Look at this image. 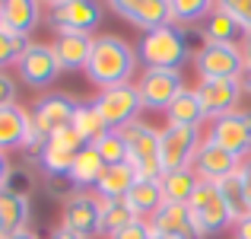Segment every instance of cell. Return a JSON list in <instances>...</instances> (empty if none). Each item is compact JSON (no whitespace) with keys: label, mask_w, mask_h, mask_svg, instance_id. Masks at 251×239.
I'll use <instances>...</instances> for the list:
<instances>
[{"label":"cell","mask_w":251,"mask_h":239,"mask_svg":"<svg viewBox=\"0 0 251 239\" xmlns=\"http://www.w3.org/2000/svg\"><path fill=\"white\" fill-rule=\"evenodd\" d=\"M207 45L201 29H181V26H162V29L143 32V38L137 42V61L143 67L156 70H181L188 61H194V55Z\"/></svg>","instance_id":"obj_1"},{"label":"cell","mask_w":251,"mask_h":239,"mask_svg":"<svg viewBox=\"0 0 251 239\" xmlns=\"http://www.w3.org/2000/svg\"><path fill=\"white\" fill-rule=\"evenodd\" d=\"M137 74V48L127 45L121 35H96L92 45L89 64H86V77L99 86H121V83H134Z\"/></svg>","instance_id":"obj_2"},{"label":"cell","mask_w":251,"mask_h":239,"mask_svg":"<svg viewBox=\"0 0 251 239\" xmlns=\"http://www.w3.org/2000/svg\"><path fill=\"white\" fill-rule=\"evenodd\" d=\"M124 147H127V163L134 166L137 179H162L159 163V128L147 124L143 118L118 128Z\"/></svg>","instance_id":"obj_3"},{"label":"cell","mask_w":251,"mask_h":239,"mask_svg":"<svg viewBox=\"0 0 251 239\" xmlns=\"http://www.w3.org/2000/svg\"><path fill=\"white\" fill-rule=\"evenodd\" d=\"M201 144H203L201 128H175V124H166V128L159 131V163H162V172L191 169Z\"/></svg>","instance_id":"obj_4"},{"label":"cell","mask_w":251,"mask_h":239,"mask_svg":"<svg viewBox=\"0 0 251 239\" xmlns=\"http://www.w3.org/2000/svg\"><path fill=\"white\" fill-rule=\"evenodd\" d=\"M96 109L102 112L105 124L111 131L124 128V124L137 121L143 112V102H140V92H137L134 83H121V86H108V90H99V96L92 99Z\"/></svg>","instance_id":"obj_5"},{"label":"cell","mask_w":251,"mask_h":239,"mask_svg":"<svg viewBox=\"0 0 251 239\" xmlns=\"http://www.w3.org/2000/svg\"><path fill=\"white\" fill-rule=\"evenodd\" d=\"M83 147L86 144L80 141V134H76L74 128H64V131H57V134H51L48 141H45V147L38 150V156H35L38 169H42V179H64Z\"/></svg>","instance_id":"obj_6"},{"label":"cell","mask_w":251,"mask_h":239,"mask_svg":"<svg viewBox=\"0 0 251 239\" xmlns=\"http://www.w3.org/2000/svg\"><path fill=\"white\" fill-rule=\"evenodd\" d=\"M137 92H140L143 109L150 112H166L172 102L178 99V92L184 90L181 70H156V67H143V74L134 80Z\"/></svg>","instance_id":"obj_7"},{"label":"cell","mask_w":251,"mask_h":239,"mask_svg":"<svg viewBox=\"0 0 251 239\" xmlns=\"http://www.w3.org/2000/svg\"><path fill=\"white\" fill-rule=\"evenodd\" d=\"M61 227L83 239L102 233V201L96 198V191H74L61 204Z\"/></svg>","instance_id":"obj_8"},{"label":"cell","mask_w":251,"mask_h":239,"mask_svg":"<svg viewBox=\"0 0 251 239\" xmlns=\"http://www.w3.org/2000/svg\"><path fill=\"white\" fill-rule=\"evenodd\" d=\"M188 208H191V214H194V220H197V227H201L203 236H216V233L232 227V217H229V208H226V201H223L216 182L197 185V191L188 201Z\"/></svg>","instance_id":"obj_9"},{"label":"cell","mask_w":251,"mask_h":239,"mask_svg":"<svg viewBox=\"0 0 251 239\" xmlns=\"http://www.w3.org/2000/svg\"><path fill=\"white\" fill-rule=\"evenodd\" d=\"M207 137L213 144H220L223 150H229L235 159H248L251 156V112L235 109L229 115L210 121Z\"/></svg>","instance_id":"obj_10"},{"label":"cell","mask_w":251,"mask_h":239,"mask_svg":"<svg viewBox=\"0 0 251 239\" xmlns=\"http://www.w3.org/2000/svg\"><path fill=\"white\" fill-rule=\"evenodd\" d=\"M16 74L25 86L45 90V86H51L64 70H61V64H57V55H54V48H51V42H29V48L23 51V58H19V64H16Z\"/></svg>","instance_id":"obj_11"},{"label":"cell","mask_w":251,"mask_h":239,"mask_svg":"<svg viewBox=\"0 0 251 239\" xmlns=\"http://www.w3.org/2000/svg\"><path fill=\"white\" fill-rule=\"evenodd\" d=\"M194 70L201 80H226L245 74V58L239 45H203L194 55Z\"/></svg>","instance_id":"obj_12"},{"label":"cell","mask_w":251,"mask_h":239,"mask_svg":"<svg viewBox=\"0 0 251 239\" xmlns=\"http://www.w3.org/2000/svg\"><path fill=\"white\" fill-rule=\"evenodd\" d=\"M48 23L54 32H96L102 23V6L96 0H57L48 10Z\"/></svg>","instance_id":"obj_13"},{"label":"cell","mask_w":251,"mask_h":239,"mask_svg":"<svg viewBox=\"0 0 251 239\" xmlns=\"http://www.w3.org/2000/svg\"><path fill=\"white\" fill-rule=\"evenodd\" d=\"M197 99L203 105V115L210 121L229 115V112L239 109V99H242V77H226V80H197L194 86Z\"/></svg>","instance_id":"obj_14"},{"label":"cell","mask_w":251,"mask_h":239,"mask_svg":"<svg viewBox=\"0 0 251 239\" xmlns=\"http://www.w3.org/2000/svg\"><path fill=\"white\" fill-rule=\"evenodd\" d=\"M76 109H80V99H74L70 92H45L32 109V121L38 124V131L45 137H51L57 131L70 128Z\"/></svg>","instance_id":"obj_15"},{"label":"cell","mask_w":251,"mask_h":239,"mask_svg":"<svg viewBox=\"0 0 251 239\" xmlns=\"http://www.w3.org/2000/svg\"><path fill=\"white\" fill-rule=\"evenodd\" d=\"M111 10L143 32L169 26V0H111Z\"/></svg>","instance_id":"obj_16"},{"label":"cell","mask_w":251,"mask_h":239,"mask_svg":"<svg viewBox=\"0 0 251 239\" xmlns=\"http://www.w3.org/2000/svg\"><path fill=\"white\" fill-rule=\"evenodd\" d=\"M242 159H235L229 150H223L220 144H213L210 137H203V144L197 147V156H194V166L191 169L197 172L201 182H223L226 176L239 172Z\"/></svg>","instance_id":"obj_17"},{"label":"cell","mask_w":251,"mask_h":239,"mask_svg":"<svg viewBox=\"0 0 251 239\" xmlns=\"http://www.w3.org/2000/svg\"><path fill=\"white\" fill-rule=\"evenodd\" d=\"M150 227L159 230L169 239H203L201 227H197L194 214H191L188 204H162L153 217H150Z\"/></svg>","instance_id":"obj_18"},{"label":"cell","mask_w":251,"mask_h":239,"mask_svg":"<svg viewBox=\"0 0 251 239\" xmlns=\"http://www.w3.org/2000/svg\"><path fill=\"white\" fill-rule=\"evenodd\" d=\"M92 45H96V35H89V32H54L51 48L57 55L61 70H86Z\"/></svg>","instance_id":"obj_19"},{"label":"cell","mask_w":251,"mask_h":239,"mask_svg":"<svg viewBox=\"0 0 251 239\" xmlns=\"http://www.w3.org/2000/svg\"><path fill=\"white\" fill-rule=\"evenodd\" d=\"M197 29L203 32V38H207L210 45H239L242 35H245V29L235 23V16L226 10V3H213L210 16L203 19Z\"/></svg>","instance_id":"obj_20"},{"label":"cell","mask_w":251,"mask_h":239,"mask_svg":"<svg viewBox=\"0 0 251 239\" xmlns=\"http://www.w3.org/2000/svg\"><path fill=\"white\" fill-rule=\"evenodd\" d=\"M137 182V172L130 163H118V166H105L102 169V179L96 182V198L99 201H124L127 191L134 188Z\"/></svg>","instance_id":"obj_21"},{"label":"cell","mask_w":251,"mask_h":239,"mask_svg":"<svg viewBox=\"0 0 251 239\" xmlns=\"http://www.w3.org/2000/svg\"><path fill=\"white\" fill-rule=\"evenodd\" d=\"M29 220H32V198H23L6 188L0 191V236L29 230Z\"/></svg>","instance_id":"obj_22"},{"label":"cell","mask_w":251,"mask_h":239,"mask_svg":"<svg viewBox=\"0 0 251 239\" xmlns=\"http://www.w3.org/2000/svg\"><path fill=\"white\" fill-rule=\"evenodd\" d=\"M0 10H3V26L23 38H29V32L42 23V6L35 0H3Z\"/></svg>","instance_id":"obj_23"},{"label":"cell","mask_w":251,"mask_h":239,"mask_svg":"<svg viewBox=\"0 0 251 239\" xmlns=\"http://www.w3.org/2000/svg\"><path fill=\"white\" fill-rule=\"evenodd\" d=\"M127 208L134 210V217H140V220H150V217L156 214V210L166 204V198H162V188H159V179H137L134 188L127 191Z\"/></svg>","instance_id":"obj_24"},{"label":"cell","mask_w":251,"mask_h":239,"mask_svg":"<svg viewBox=\"0 0 251 239\" xmlns=\"http://www.w3.org/2000/svg\"><path fill=\"white\" fill-rule=\"evenodd\" d=\"M166 121L175 124V128H201V124L207 121L203 105H201V99H197V92L191 90V86H184V90L178 92V99L166 109Z\"/></svg>","instance_id":"obj_25"},{"label":"cell","mask_w":251,"mask_h":239,"mask_svg":"<svg viewBox=\"0 0 251 239\" xmlns=\"http://www.w3.org/2000/svg\"><path fill=\"white\" fill-rule=\"evenodd\" d=\"M102 169H105V163H102V156L96 153V147H83L80 153H76L74 166H70L67 179L76 191H89V188H96V182L102 179Z\"/></svg>","instance_id":"obj_26"},{"label":"cell","mask_w":251,"mask_h":239,"mask_svg":"<svg viewBox=\"0 0 251 239\" xmlns=\"http://www.w3.org/2000/svg\"><path fill=\"white\" fill-rule=\"evenodd\" d=\"M25 121H29V112H25L23 105H6V109H0V153L23 150Z\"/></svg>","instance_id":"obj_27"},{"label":"cell","mask_w":251,"mask_h":239,"mask_svg":"<svg viewBox=\"0 0 251 239\" xmlns=\"http://www.w3.org/2000/svg\"><path fill=\"white\" fill-rule=\"evenodd\" d=\"M197 185H201V179H197L194 169L162 172V179H159V188H162V198H166V204H188L191 198H194Z\"/></svg>","instance_id":"obj_28"},{"label":"cell","mask_w":251,"mask_h":239,"mask_svg":"<svg viewBox=\"0 0 251 239\" xmlns=\"http://www.w3.org/2000/svg\"><path fill=\"white\" fill-rule=\"evenodd\" d=\"M70 128L80 134V141L86 144V147H92L96 141H102L105 134H108V124H105L102 112L96 109V102H80V109H76L74 121H70Z\"/></svg>","instance_id":"obj_29"},{"label":"cell","mask_w":251,"mask_h":239,"mask_svg":"<svg viewBox=\"0 0 251 239\" xmlns=\"http://www.w3.org/2000/svg\"><path fill=\"white\" fill-rule=\"evenodd\" d=\"M216 188H220L223 201H226V208H229L232 227H235L239 220H245V217L251 214V201H248V195H245V182H242V176H239V172L226 176L223 182H216Z\"/></svg>","instance_id":"obj_30"},{"label":"cell","mask_w":251,"mask_h":239,"mask_svg":"<svg viewBox=\"0 0 251 239\" xmlns=\"http://www.w3.org/2000/svg\"><path fill=\"white\" fill-rule=\"evenodd\" d=\"M213 10V0H169V19L181 29H197Z\"/></svg>","instance_id":"obj_31"},{"label":"cell","mask_w":251,"mask_h":239,"mask_svg":"<svg viewBox=\"0 0 251 239\" xmlns=\"http://www.w3.org/2000/svg\"><path fill=\"white\" fill-rule=\"evenodd\" d=\"M134 210L127 208V201H102V233L111 236L118 230H124L127 223H134Z\"/></svg>","instance_id":"obj_32"},{"label":"cell","mask_w":251,"mask_h":239,"mask_svg":"<svg viewBox=\"0 0 251 239\" xmlns=\"http://www.w3.org/2000/svg\"><path fill=\"white\" fill-rule=\"evenodd\" d=\"M25 48H29V38L16 35V32H10V29H3V32H0V70L16 67Z\"/></svg>","instance_id":"obj_33"},{"label":"cell","mask_w":251,"mask_h":239,"mask_svg":"<svg viewBox=\"0 0 251 239\" xmlns=\"http://www.w3.org/2000/svg\"><path fill=\"white\" fill-rule=\"evenodd\" d=\"M92 147H96V153L102 156L105 166L127 163V147H124V141H121V134H118V131H108V134H105L102 141H96Z\"/></svg>","instance_id":"obj_34"},{"label":"cell","mask_w":251,"mask_h":239,"mask_svg":"<svg viewBox=\"0 0 251 239\" xmlns=\"http://www.w3.org/2000/svg\"><path fill=\"white\" fill-rule=\"evenodd\" d=\"M35 185H38V179L29 166H13L10 179H6V191H16V195H23V198H32Z\"/></svg>","instance_id":"obj_35"},{"label":"cell","mask_w":251,"mask_h":239,"mask_svg":"<svg viewBox=\"0 0 251 239\" xmlns=\"http://www.w3.org/2000/svg\"><path fill=\"white\" fill-rule=\"evenodd\" d=\"M42 185H45V195L54 198V201H61V204L76 191L74 185H70V179H67V176H64V179H42Z\"/></svg>","instance_id":"obj_36"},{"label":"cell","mask_w":251,"mask_h":239,"mask_svg":"<svg viewBox=\"0 0 251 239\" xmlns=\"http://www.w3.org/2000/svg\"><path fill=\"white\" fill-rule=\"evenodd\" d=\"M223 3H226V10L235 16V23L245 32H251V0H223Z\"/></svg>","instance_id":"obj_37"},{"label":"cell","mask_w":251,"mask_h":239,"mask_svg":"<svg viewBox=\"0 0 251 239\" xmlns=\"http://www.w3.org/2000/svg\"><path fill=\"white\" fill-rule=\"evenodd\" d=\"M16 96H19L16 80L6 74V70H0V109H6V105H19Z\"/></svg>","instance_id":"obj_38"},{"label":"cell","mask_w":251,"mask_h":239,"mask_svg":"<svg viewBox=\"0 0 251 239\" xmlns=\"http://www.w3.org/2000/svg\"><path fill=\"white\" fill-rule=\"evenodd\" d=\"M108 239H150V220H140V217H137L134 223H127V227L118 230V233H111Z\"/></svg>","instance_id":"obj_39"},{"label":"cell","mask_w":251,"mask_h":239,"mask_svg":"<svg viewBox=\"0 0 251 239\" xmlns=\"http://www.w3.org/2000/svg\"><path fill=\"white\" fill-rule=\"evenodd\" d=\"M239 176H242V182H245V195H248V201H251V156H248V159H242Z\"/></svg>","instance_id":"obj_40"},{"label":"cell","mask_w":251,"mask_h":239,"mask_svg":"<svg viewBox=\"0 0 251 239\" xmlns=\"http://www.w3.org/2000/svg\"><path fill=\"white\" fill-rule=\"evenodd\" d=\"M10 172H13L10 159H6V153H0V191L6 188V179H10Z\"/></svg>","instance_id":"obj_41"},{"label":"cell","mask_w":251,"mask_h":239,"mask_svg":"<svg viewBox=\"0 0 251 239\" xmlns=\"http://www.w3.org/2000/svg\"><path fill=\"white\" fill-rule=\"evenodd\" d=\"M235 239H251V214L235 223Z\"/></svg>","instance_id":"obj_42"},{"label":"cell","mask_w":251,"mask_h":239,"mask_svg":"<svg viewBox=\"0 0 251 239\" xmlns=\"http://www.w3.org/2000/svg\"><path fill=\"white\" fill-rule=\"evenodd\" d=\"M239 48H242V58H245V67H251V32H245V35H242Z\"/></svg>","instance_id":"obj_43"},{"label":"cell","mask_w":251,"mask_h":239,"mask_svg":"<svg viewBox=\"0 0 251 239\" xmlns=\"http://www.w3.org/2000/svg\"><path fill=\"white\" fill-rule=\"evenodd\" d=\"M48 239H83V236H76V233H70V230L57 227V230H51V236H48Z\"/></svg>","instance_id":"obj_44"},{"label":"cell","mask_w":251,"mask_h":239,"mask_svg":"<svg viewBox=\"0 0 251 239\" xmlns=\"http://www.w3.org/2000/svg\"><path fill=\"white\" fill-rule=\"evenodd\" d=\"M3 239H42L35 233V230H19V233H13V236H3Z\"/></svg>","instance_id":"obj_45"},{"label":"cell","mask_w":251,"mask_h":239,"mask_svg":"<svg viewBox=\"0 0 251 239\" xmlns=\"http://www.w3.org/2000/svg\"><path fill=\"white\" fill-rule=\"evenodd\" d=\"M242 92L251 96V67H245V74H242Z\"/></svg>","instance_id":"obj_46"},{"label":"cell","mask_w":251,"mask_h":239,"mask_svg":"<svg viewBox=\"0 0 251 239\" xmlns=\"http://www.w3.org/2000/svg\"><path fill=\"white\" fill-rule=\"evenodd\" d=\"M150 239H169V236H162L159 230H153V227H150Z\"/></svg>","instance_id":"obj_47"},{"label":"cell","mask_w":251,"mask_h":239,"mask_svg":"<svg viewBox=\"0 0 251 239\" xmlns=\"http://www.w3.org/2000/svg\"><path fill=\"white\" fill-rule=\"evenodd\" d=\"M6 29V26H3V10H0V32H3Z\"/></svg>","instance_id":"obj_48"},{"label":"cell","mask_w":251,"mask_h":239,"mask_svg":"<svg viewBox=\"0 0 251 239\" xmlns=\"http://www.w3.org/2000/svg\"><path fill=\"white\" fill-rule=\"evenodd\" d=\"M0 239H3V236H0Z\"/></svg>","instance_id":"obj_49"}]
</instances>
